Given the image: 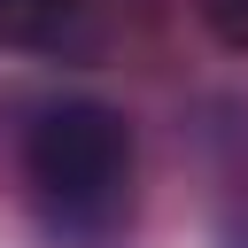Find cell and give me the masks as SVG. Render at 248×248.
<instances>
[{"label": "cell", "instance_id": "3957f363", "mask_svg": "<svg viewBox=\"0 0 248 248\" xmlns=\"http://www.w3.org/2000/svg\"><path fill=\"white\" fill-rule=\"evenodd\" d=\"M202 8V23L232 46V54H248V0H194Z\"/></svg>", "mask_w": 248, "mask_h": 248}, {"label": "cell", "instance_id": "7a4b0ae2", "mask_svg": "<svg viewBox=\"0 0 248 248\" xmlns=\"http://www.w3.org/2000/svg\"><path fill=\"white\" fill-rule=\"evenodd\" d=\"M0 46L46 54V62H85V54H101V16H93V0H0Z\"/></svg>", "mask_w": 248, "mask_h": 248}, {"label": "cell", "instance_id": "6da1fadb", "mask_svg": "<svg viewBox=\"0 0 248 248\" xmlns=\"http://www.w3.org/2000/svg\"><path fill=\"white\" fill-rule=\"evenodd\" d=\"M23 194L54 248H124L132 232V124L108 101H46L23 124Z\"/></svg>", "mask_w": 248, "mask_h": 248}]
</instances>
